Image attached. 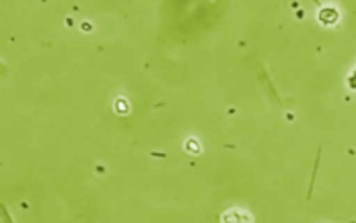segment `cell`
<instances>
[{
	"instance_id": "obj_1",
	"label": "cell",
	"mask_w": 356,
	"mask_h": 223,
	"mask_svg": "<svg viewBox=\"0 0 356 223\" xmlns=\"http://www.w3.org/2000/svg\"><path fill=\"white\" fill-rule=\"evenodd\" d=\"M0 215H2V218H4V222H6V223H15V222H13L11 216H9L8 209H6L4 206H0Z\"/></svg>"
},
{
	"instance_id": "obj_2",
	"label": "cell",
	"mask_w": 356,
	"mask_h": 223,
	"mask_svg": "<svg viewBox=\"0 0 356 223\" xmlns=\"http://www.w3.org/2000/svg\"><path fill=\"white\" fill-rule=\"evenodd\" d=\"M6 74V65L4 63H0V77Z\"/></svg>"
}]
</instances>
